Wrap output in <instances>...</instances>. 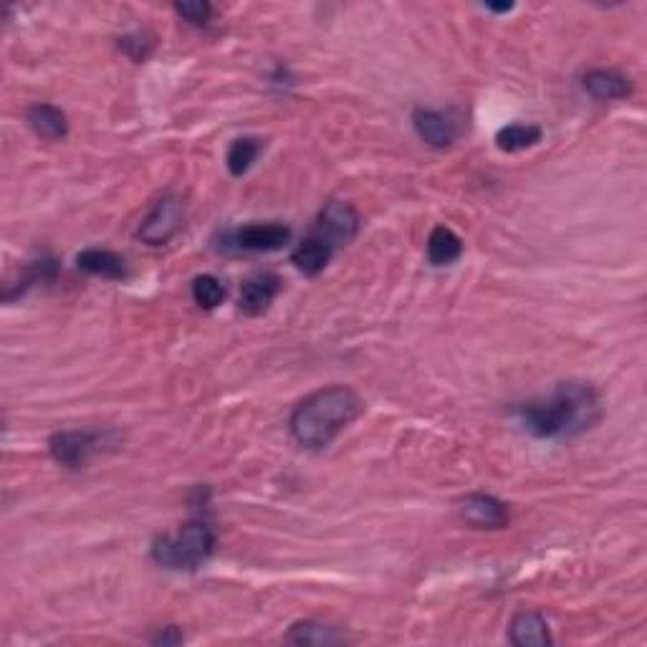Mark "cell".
<instances>
[{"label": "cell", "instance_id": "obj_1", "mask_svg": "<svg viewBox=\"0 0 647 647\" xmlns=\"http://www.w3.org/2000/svg\"><path fill=\"white\" fill-rule=\"evenodd\" d=\"M524 430L534 438L564 440L587 433L602 418L597 390L587 382H562L544 400L526 402L519 410Z\"/></svg>", "mask_w": 647, "mask_h": 647}, {"label": "cell", "instance_id": "obj_2", "mask_svg": "<svg viewBox=\"0 0 647 647\" xmlns=\"http://www.w3.org/2000/svg\"><path fill=\"white\" fill-rule=\"evenodd\" d=\"M364 405L349 387H327L296 405L291 415V435L309 450H324L344 428L362 415Z\"/></svg>", "mask_w": 647, "mask_h": 647}, {"label": "cell", "instance_id": "obj_3", "mask_svg": "<svg viewBox=\"0 0 647 647\" xmlns=\"http://www.w3.org/2000/svg\"><path fill=\"white\" fill-rule=\"evenodd\" d=\"M215 529L208 521H188L175 534L160 536L152 559L167 569H198L215 551Z\"/></svg>", "mask_w": 647, "mask_h": 647}, {"label": "cell", "instance_id": "obj_4", "mask_svg": "<svg viewBox=\"0 0 647 647\" xmlns=\"http://www.w3.org/2000/svg\"><path fill=\"white\" fill-rule=\"evenodd\" d=\"M114 443H117L114 430H59V433L51 435L49 450L61 466L81 468Z\"/></svg>", "mask_w": 647, "mask_h": 647}, {"label": "cell", "instance_id": "obj_5", "mask_svg": "<svg viewBox=\"0 0 647 647\" xmlns=\"http://www.w3.org/2000/svg\"><path fill=\"white\" fill-rule=\"evenodd\" d=\"M185 220V205L177 195H165L155 203V208L150 210L145 220H142L137 238L147 246H165L172 238L177 236V230L182 228Z\"/></svg>", "mask_w": 647, "mask_h": 647}, {"label": "cell", "instance_id": "obj_6", "mask_svg": "<svg viewBox=\"0 0 647 647\" xmlns=\"http://www.w3.org/2000/svg\"><path fill=\"white\" fill-rule=\"evenodd\" d=\"M357 230L359 213L354 210V205L344 203V200H329V203L321 208L314 233L337 248L339 243L352 241V238L357 236Z\"/></svg>", "mask_w": 647, "mask_h": 647}, {"label": "cell", "instance_id": "obj_7", "mask_svg": "<svg viewBox=\"0 0 647 647\" xmlns=\"http://www.w3.org/2000/svg\"><path fill=\"white\" fill-rule=\"evenodd\" d=\"M291 241V228L284 223H248L233 230V246L238 251L271 253Z\"/></svg>", "mask_w": 647, "mask_h": 647}, {"label": "cell", "instance_id": "obj_8", "mask_svg": "<svg viewBox=\"0 0 647 647\" xmlns=\"http://www.w3.org/2000/svg\"><path fill=\"white\" fill-rule=\"evenodd\" d=\"M458 511L476 529H503L511 521L506 503L498 501L496 496H488V493H468L458 503Z\"/></svg>", "mask_w": 647, "mask_h": 647}, {"label": "cell", "instance_id": "obj_9", "mask_svg": "<svg viewBox=\"0 0 647 647\" xmlns=\"http://www.w3.org/2000/svg\"><path fill=\"white\" fill-rule=\"evenodd\" d=\"M279 291H281V279L276 276V273L271 271L253 273L251 279L243 281L238 306H241L243 314L261 316L263 311L273 304V299L279 296Z\"/></svg>", "mask_w": 647, "mask_h": 647}, {"label": "cell", "instance_id": "obj_10", "mask_svg": "<svg viewBox=\"0 0 647 647\" xmlns=\"http://www.w3.org/2000/svg\"><path fill=\"white\" fill-rule=\"evenodd\" d=\"M412 127L418 132L420 140L425 145L435 147V150H445L455 142L458 137V129H455V122H450L443 112H435V109H415L412 114Z\"/></svg>", "mask_w": 647, "mask_h": 647}, {"label": "cell", "instance_id": "obj_11", "mask_svg": "<svg viewBox=\"0 0 647 647\" xmlns=\"http://www.w3.org/2000/svg\"><path fill=\"white\" fill-rule=\"evenodd\" d=\"M584 89L589 97L599 102H612V99H627L632 94V81L615 69H592L584 74Z\"/></svg>", "mask_w": 647, "mask_h": 647}, {"label": "cell", "instance_id": "obj_12", "mask_svg": "<svg viewBox=\"0 0 647 647\" xmlns=\"http://www.w3.org/2000/svg\"><path fill=\"white\" fill-rule=\"evenodd\" d=\"M508 637L516 647H546L551 645L549 622L539 615V612H519L511 620L508 627Z\"/></svg>", "mask_w": 647, "mask_h": 647}, {"label": "cell", "instance_id": "obj_13", "mask_svg": "<svg viewBox=\"0 0 647 647\" xmlns=\"http://www.w3.org/2000/svg\"><path fill=\"white\" fill-rule=\"evenodd\" d=\"M28 127L41 137V140L59 142L69 134V119L54 104H33L26 114Z\"/></svg>", "mask_w": 647, "mask_h": 647}, {"label": "cell", "instance_id": "obj_14", "mask_svg": "<svg viewBox=\"0 0 647 647\" xmlns=\"http://www.w3.org/2000/svg\"><path fill=\"white\" fill-rule=\"evenodd\" d=\"M79 271L91 273V276H102V279H124L127 276V263L119 253L107 251V248H86L76 256Z\"/></svg>", "mask_w": 647, "mask_h": 647}, {"label": "cell", "instance_id": "obj_15", "mask_svg": "<svg viewBox=\"0 0 647 647\" xmlns=\"http://www.w3.org/2000/svg\"><path fill=\"white\" fill-rule=\"evenodd\" d=\"M332 256H334L332 243L324 241V238L314 233V236H309L299 248H296L291 261H294V266L299 268L301 273H306V276H316V273H321L329 266Z\"/></svg>", "mask_w": 647, "mask_h": 647}, {"label": "cell", "instance_id": "obj_16", "mask_svg": "<svg viewBox=\"0 0 647 647\" xmlns=\"http://www.w3.org/2000/svg\"><path fill=\"white\" fill-rule=\"evenodd\" d=\"M286 642H294V645H337V642H344V635L337 632V627H329L324 622L304 620L291 625V630L286 632Z\"/></svg>", "mask_w": 647, "mask_h": 647}, {"label": "cell", "instance_id": "obj_17", "mask_svg": "<svg viewBox=\"0 0 647 647\" xmlns=\"http://www.w3.org/2000/svg\"><path fill=\"white\" fill-rule=\"evenodd\" d=\"M463 253V241L455 230L438 225L428 238V258L433 266H448V263L458 261Z\"/></svg>", "mask_w": 647, "mask_h": 647}, {"label": "cell", "instance_id": "obj_18", "mask_svg": "<svg viewBox=\"0 0 647 647\" xmlns=\"http://www.w3.org/2000/svg\"><path fill=\"white\" fill-rule=\"evenodd\" d=\"M541 129L536 124H508V127L498 129L496 147L501 152H521L529 147L539 145Z\"/></svg>", "mask_w": 647, "mask_h": 647}, {"label": "cell", "instance_id": "obj_19", "mask_svg": "<svg viewBox=\"0 0 647 647\" xmlns=\"http://www.w3.org/2000/svg\"><path fill=\"white\" fill-rule=\"evenodd\" d=\"M261 150L263 145L261 140H256V137H241V140L233 142L228 150V157H225V165H228L230 175L233 177L246 175V172L253 167V162L258 160Z\"/></svg>", "mask_w": 647, "mask_h": 647}, {"label": "cell", "instance_id": "obj_20", "mask_svg": "<svg viewBox=\"0 0 647 647\" xmlns=\"http://www.w3.org/2000/svg\"><path fill=\"white\" fill-rule=\"evenodd\" d=\"M193 299L200 309H215L223 304L225 286L215 276H198L193 281Z\"/></svg>", "mask_w": 647, "mask_h": 647}, {"label": "cell", "instance_id": "obj_21", "mask_svg": "<svg viewBox=\"0 0 647 647\" xmlns=\"http://www.w3.org/2000/svg\"><path fill=\"white\" fill-rule=\"evenodd\" d=\"M152 46L155 43H152V38L147 33H129V36L119 38V49L134 61H145L152 54Z\"/></svg>", "mask_w": 647, "mask_h": 647}, {"label": "cell", "instance_id": "obj_22", "mask_svg": "<svg viewBox=\"0 0 647 647\" xmlns=\"http://www.w3.org/2000/svg\"><path fill=\"white\" fill-rule=\"evenodd\" d=\"M175 13L180 18H185L188 23H193V26H205V23L210 21L213 8H210V3H205V0H193V3H177Z\"/></svg>", "mask_w": 647, "mask_h": 647}, {"label": "cell", "instance_id": "obj_23", "mask_svg": "<svg viewBox=\"0 0 647 647\" xmlns=\"http://www.w3.org/2000/svg\"><path fill=\"white\" fill-rule=\"evenodd\" d=\"M182 640H185V637H182V632L172 625L165 627V630H162L157 637H152V642H155V645H180Z\"/></svg>", "mask_w": 647, "mask_h": 647}, {"label": "cell", "instance_id": "obj_24", "mask_svg": "<svg viewBox=\"0 0 647 647\" xmlns=\"http://www.w3.org/2000/svg\"><path fill=\"white\" fill-rule=\"evenodd\" d=\"M514 8V3H508V6H488V11H496V13H506Z\"/></svg>", "mask_w": 647, "mask_h": 647}]
</instances>
